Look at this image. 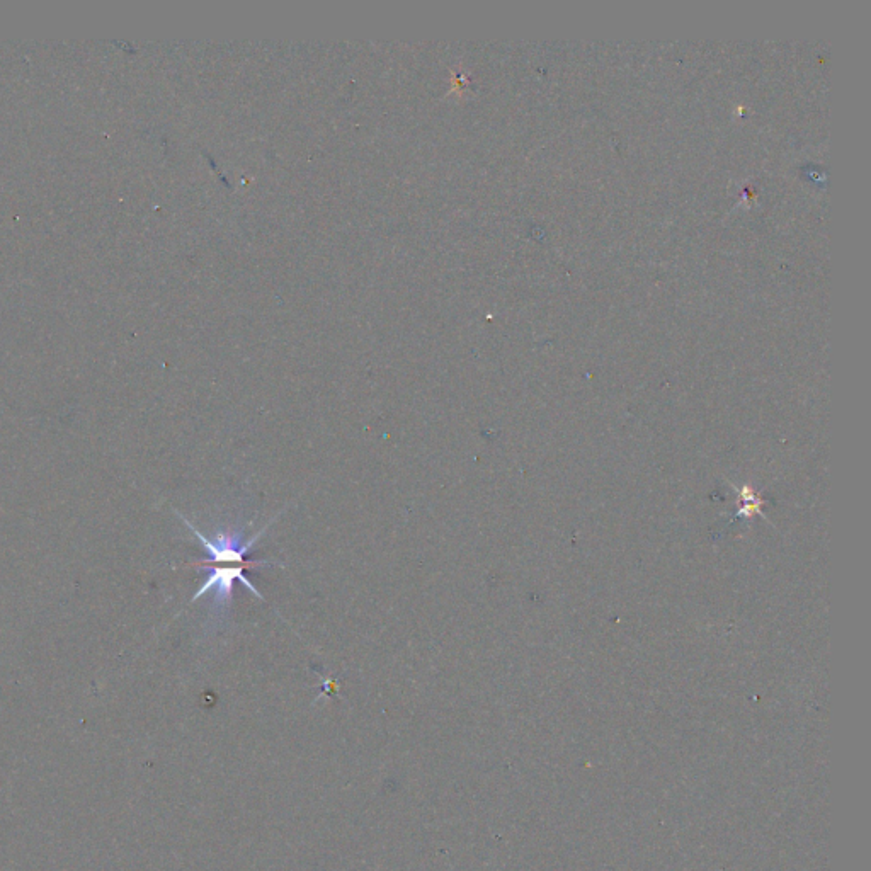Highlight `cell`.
Listing matches in <instances>:
<instances>
[{
    "instance_id": "6da1fadb",
    "label": "cell",
    "mask_w": 871,
    "mask_h": 871,
    "mask_svg": "<svg viewBox=\"0 0 871 871\" xmlns=\"http://www.w3.org/2000/svg\"><path fill=\"white\" fill-rule=\"evenodd\" d=\"M177 516L183 519V523L188 526L189 530L193 531L194 536L198 538V541L205 548V552L208 553V558L200 560L196 567H205V565H237V567L269 565V562H264V560L262 562H247L245 555L251 553L252 547L256 545L259 538L266 533V530H268L269 526L274 523V519L278 518V516L271 519L266 524V528L257 531L256 535L249 538V540H244L245 528L232 531V533H218L215 538H208L188 518H184L183 514L177 513Z\"/></svg>"
},
{
    "instance_id": "7a4b0ae2",
    "label": "cell",
    "mask_w": 871,
    "mask_h": 871,
    "mask_svg": "<svg viewBox=\"0 0 871 871\" xmlns=\"http://www.w3.org/2000/svg\"><path fill=\"white\" fill-rule=\"evenodd\" d=\"M198 569L208 570L210 574H208L206 581L203 582V586L198 589V593L194 594L191 601H198V599L203 598V596L211 593V591H215V601L217 603L220 601L225 606V604L232 601L235 581L242 582L256 598L264 601V596L259 593V589L242 572L244 567H237V565H225V567H222V565H205V567H198Z\"/></svg>"
}]
</instances>
